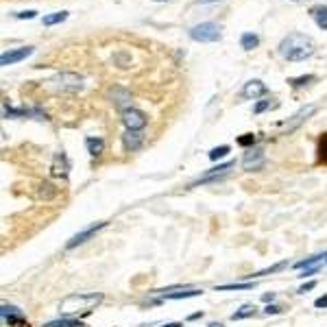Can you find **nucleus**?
I'll return each mask as SVG.
<instances>
[{"label": "nucleus", "mask_w": 327, "mask_h": 327, "mask_svg": "<svg viewBox=\"0 0 327 327\" xmlns=\"http://www.w3.org/2000/svg\"><path fill=\"white\" fill-rule=\"evenodd\" d=\"M201 2H216V0H201Z\"/></svg>", "instance_id": "4c0bfd02"}, {"label": "nucleus", "mask_w": 327, "mask_h": 327, "mask_svg": "<svg viewBox=\"0 0 327 327\" xmlns=\"http://www.w3.org/2000/svg\"><path fill=\"white\" fill-rule=\"evenodd\" d=\"M107 98H109L116 107H124L131 100V94H129V90H124V87H114V90L107 94Z\"/></svg>", "instance_id": "f8f14e48"}, {"label": "nucleus", "mask_w": 327, "mask_h": 327, "mask_svg": "<svg viewBox=\"0 0 327 327\" xmlns=\"http://www.w3.org/2000/svg\"><path fill=\"white\" fill-rule=\"evenodd\" d=\"M37 15V11H22V13H17V17H20V20H24V17H28V20H31V17H35Z\"/></svg>", "instance_id": "2f4dec72"}, {"label": "nucleus", "mask_w": 327, "mask_h": 327, "mask_svg": "<svg viewBox=\"0 0 327 327\" xmlns=\"http://www.w3.org/2000/svg\"><path fill=\"white\" fill-rule=\"evenodd\" d=\"M55 194H57V188L52 186V183H41L39 190H37V196L39 199H44V201H50Z\"/></svg>", "instance_id": "412c9836"}, {"label": "nucleus", "mask_w": 327, "mask_h": 327, "mask_svg": "<svg viewBox=\"0 0 327 327\" xmlns=\"http://www.w3.org/2000/svg\"><path fill=\"white\" fill-rule=\"evenodd\" d=\"M325 262H327V260H325Z\"/></svg>", "instance_id": "ea45409f"}, {"label": "nucleus", "mask_w": 327, "mask_h": 327, "mask_svg": "<svg viewBox=\"0 0 327 327\" xmlns=\"http://www.w3.org/2000/svg\"><path fill=\"white\" fill-rule=\"evenodd\" d=\"M68 170H70V162H68V157H65V153H57L55 159H52L50 172L55 177H65L68 175Z\"/></svg>", "instance_id": "9d476101"}, {"label": "nucleus", "mask_w": 327, "mask_h": 327, "mask_svg": "<svg viewBox=\"0 0 327 327\" xmlns=\"http://www.w3.org/2000/svg\"><path fill=\"white\" fill-rule=\"evenodd\" d=\"M314 111H317V107H314V105L306 107V109H301V111H297V114L293 116V120H290V122H286V129H288V131L297 129V127H299V124H301L303 120H308V116H312Z\"/></svg>", "instance_id": "ddd939ff"}, {"label": "nucleus", "mask_w": 327, "mask_h": 327, "mask_svg": "<svg viewBox=\"0 0 327 327\" xmlns=\"http://www.w3.org/2000/svg\"><path fill=\"white\" fill-rule=\"evenodd\" d=\"M314 79H317L314 74H308V76H299V79H290L288 83H290L293 87H301V85H306V83H310V81H314Z\"/></svg>", "instance_id": "cd10ccee"}, {"label": "nucleus", "mask_w": 327, "mask_h": 327, "mask_svg": "<svg viewBox=\"0 0 327 327\" xmlns=\"http://www.w3.org/2000/svg\"><path fill=\"white\" fill-rule=\"evenodd\" d=\"M162 327H181V323H168V325H162Z\"/></svg>", "instance_id": "c9c22d12"}, {"label": "nucleus", "mask_w": 327, "mask_h": 327, "mask_svg": "<svg viewBox=\"0 0 327 327\" xmlns=\"http://www.w3.org/2000/svg\"><path fill=\"white\" fill-rule=\"evenodd\" d=\"M323 258H327V253H319V255H312V258H306V260L297 262L295 269H310V266H317Z\"/></svg>", "instance_id": "6ab92c4d"}, {"label": "nucleus", "mask_w": 327, "mask_h": 327, "mask_svg": "<svg viewBox=\"0 0 327 327\" xmlns=\"http://www.w3.org/2000/svg\"><path fill=\"white\" fill-rule=\"evenodd\" d=\"M68 17V11H57V13H50V15H44V24L46 26H52L57 22H63Z\"/></svg>", "instance_id": "b1692460"}, {"label": "nucleus", "mask_w": 327, "mask_h": 327, "mask_svg": "<svg viewBox=\"0 0 327 327\" xmlns=\"http://www.w3.org/2000/svg\"><path fill=\"white\" fill-rule=\"evenodd\" d=\"M190 37L194 41H216L221 39V26L216 22H201L190 28Z\"/></svg>", "instance_id": "7ed1b4c3"}, {"label": "nucleus", "mask_w": 327, "mask_h": 327, "mask_svg": "<svg viewBox=\"0 0 327 327\" xmlns=\"http://www.w3.org/2000/svg\"><path fill=\"white\" fill-rule=\"evenodd\" d=\"M310 15L314 17V22H317L319 28L327 31V7H323V4H319V7H312L310 9Z\"/></svg>", "instance_id": "2eb2a0df"}, {"label": "nucleus", "mask_w": 327, "mask_h": 327, "mask_svg": "<svg viewBox=\"0 0 327 327\" xmlns=\"http://www.w3.org/2000/svg\"><path fill=\"white\" fill-rule=\"evenodd\" d=\"M319 159L323 164H327V133H323L319 140Z\"/></svg>", "instance_id": "393cba45"}, {"label": "nucleus", "mask_w": 327, "mask_h": 327, "mask_svg": "<svg viewBox=\"0 0 327 327\" xmlns=\"http://www.w3.org/2000/svg\"><path fill=\"white\" fill-rule=\"evenodd\" d=\"M44 327H83V325H81V321H74V319H59V321L46 323Z\"/></svg>", "instance_id": "4be33fe9"}, {"label": "nucleus", "mask_w": 327, "mask_h": 327, "mask_svg": "<svg viewBox=\"0 0 327 327\" xmlns=\"http://www.w3.org/2000/svg\"><path fill=\"white\" fill-rule=\"evenodd\" d=\"M50 83H52V87H57V90H61V92H76L83 87V79L74 72H61Z\"/></svg>", "instance_id": "20e7f679"}, {"label": "nucleus", "mask_w": 327, "mask_h": 327, "mask_svg": "<svg viewBox=\"0 0 327 327\" xmlns=\"http://www.w3.org/2000/svg\"><path fill=\"white\" fill-rule=\"evenodd\" d=\"M253 284H227V286H218L216 290H251Z\"/></svg>", "instance_id": "bb28decb"}, {"label": "nucleus", "mask_w": 327, "mask_h": 327, "mask_svg": "<svg viewBox=\"0 0 327 327\" xmlns=\"http://www.w3.org/2000/svg\"><path fill=\"white\" fill-rule=\"evenodd\" d=\"M142 133L140 131H131L127 129L124 131V135H122V142H124V148H129V151H138V148L142 146Z\"/></svg>", "instance_id": "9b49d317"}, {"label": "nucleus", "mask_w": 327, "mask_h": 327, "mask_svg": "<svg viewBox=\"0 0 327 327\" xmlns=\"http://www.w3.org/2000/svg\"><path fill=\"white\" fill-rule=\"evenodd\" d=\"M33 52L31 46H24V48H15V50H9V52H2L0 55V65H11V63H17L22 59H26L28 55Z\"/></svg>", "instance_id": "6e6552de"}, {"label": "nucleus", "mask_w": 327, "mask_h": 327, "mask_svg": "<svg viewBox=\"0 0 327 327\" xmlns=\"http://www.w3.org/2000/svg\"><path fill=\"white\" fill-rule=\"evenodd\" d=\"M264 166V151L262 148H249L242 157V168L253 172V170H260Z\"/></svg>", "instance_id": "423d86ee"}, {"label": "nucleus", "mask_w": 327, "mask_h": 327, "mask_svg": "<svg viewBox=\"0 0 327 327\" xmlns=\"http://www.w3.org/2000/svg\"><path fill=\"white\" fill-rule=\"evenodd\" d=\"M269 107H271V100H260V103L258 105H255V114H262V111H266V109H269Z\"/></svg>", "instance_id": "c756f323"}, {"label": "nucleus", "mask_w": 327, "mask_h": 327, "mask_svg": "<svg viewBox=\"0 0 327 327\" xmlns=\"http://www.w3.org/2000/svg\"><path fill=\"white\" fill-rule=\"evenodd\" d=\"M242 94L249 98H255V96H262V94H266V85L262 81H249L245 87H242Z\"/></svg>", "instance_id": "4468645a"}, {"label": "nucleus", "mask_w": 327, "mask_h": 327, "mask_svg": "<svg viewBox=\"0 0 327 327\" xmlns=\"http://www.w3.org/2000/svg\"><path fill=\"white\" fill-rule=\"evenodd\" d=\"M314 286H317V282H308V284H303V286L299 288V293L303 295V293H306V290H312Z\"/></svg>", "instance_id": "72a5a7b5"}, {"label": "nucleus", "mask_w": 327, "mask_h": 327, "mask_svg": "<svg viewBox=\"0 0 327 327\" xmlns=\"http://www.w3.org/2000/svg\"><path fill=\"white\" fill-rule=\"evenodd\" d=\"M103 301V295L98 293H90V295H70L65 297L59 306L61 314H72V312H79V310H90L92 306Z\"/></svg>", "instance_id": "f03ea898"}, {"label": "nucleus", "mask_w": 327, "mask_h": 327, "mask_svg": "<svg viewBox=\"0 0 327 327\" xmlns=\"http://www.w3.org/2000/svg\"><path fill=\"white\" fill-rule=\"evenodd\" d=\"M262 299H264L266 303H271L273 299H275V293H271V295H264V297H262Z\"/></svg>", "instance_id": "f704fd0d"}, {"label": "nucleus", "mask_w": 327, "mask_h": 327, "mask_svg": "<svg viewBox=\"0 0 327 327\" xmlns=\"http://www.w3.org/2000/svg\"><path fill=\"white\" fill-rule=\"evenodd\" d=\"M105 225H107V223H103V221H100V223H94V225H90V227H87V229L79 231V234H76V236H72V238H70L68 242H65V249H74V247L83 245V242H87V240H90V238H92L94 234H96V231H100V229H103Z\"/></svg>", "instance_id": "0eeeda50"}, {"label": "nucleus", "mask_w": 327, "mask_h": 327, "mask_svg": "<svg viewBox=\"0 0 327 327\" xmlns=\"http://www.w3.org/2000/svg\"><path fill=\"white\" fill-rule=\"evenodd\" d=\"M229 153V146H216V148H212L210 151V159L212 162H216V159H221V157H225Z\"/></svg>", "instance_id": "a878e982"}, {"label": "nucleus", "mask_w": 327, "mask_h": 327, "mask_svg": "<svg viewBox=\"0 0 327 327\" xmlns=\"http://www.w3.org/2000/svg\"><path fill=\"white\" fill-rule=\"evenodd\" d=\"M255 312H258V308H255L253 303H247V306H242L240 310H236L234 314H231V321H242V319L255 317Z\"/></svg>", "instance_id": "a211bd4d"}, {"label": "nucleus", "mask_w": 327, "mask_h": 327, "mask_svg": "<svg viewBox=\"0 0 327 327\" xmlns=\"http://www.w3.org/2000/svg\"><path fill=\"white\" fill-rule=\"evenodd\" d=\"M85 146H87V153H90L92 157H98L100 153H103V148H105V142L100 138H87Z\"/></svg>", "instance_id": "f3484780"}, {"label": "nucleus", "mask_w": 327, "mask_h": 327, "mask_svg": "<svg viewBox=\"0 0 327 327\" xmlns=\"http://www.w3.org/2000/svg\"><path fill=\"white\" fill-rule=\"evenodd\" d=\"M122 122H124V127L131 131H142L146 127V116L142 114L140 109L127 107V109H122Z\"/></svg>", "instance_id": "39448f33"}, {"label": "nucleus", "mask_w": 327, "mask_h": 327, "mask_svg": "<svg viewBox=\"0 0 327 327\" xmlns=\"http://www.w3.org/2000/svg\"><path fill=\"white\" fill-rule=\"evenodd\" d=\"M207 327H223V325H221V323H210Z\"/></svg>", "instance_id": "e433bc0d"}, {"label": "nucleus", "mask_w": 327, "mask_h": 327, "mask_svg": "<svg viewBox=\"0 0 327 327\" xmlns=\"http://www.w3.org/2000/svg\"><path fill=\"white\" fill-rule=\"evenodd\" d=\"M240 44H242V48L245 50H251L260 44V39H258V35H253V33H245L242 35V39H240Z\"/></svg>", "instance_id": "5701e85b"}, {"label": "nucleus", "mask_w": 327, "mask_h": 327, "mask_svg": "<svg viewBox=\"0 0 327 327\" xmlns=\"http://www.w3.org/2000/svg\"><path fill=\"white\" fill-rule=\"evenodd\" d=\"M155 2H164V0H155Z\"/></svg>", "instance_id": "58836bf2"}, {"label": "nucleus", "mask_w": 327, "mask_h": 327, "mask_svg": "<svg viewBox=\"0 0 327 327\" xmlns=\"http://www.w3.org/2000/svg\"><path fill=\"white\" fill-rule=\"evenodd\" d=\"M159 293H164L162 297L164 299H188V297H199V295H203V290H196V288H192V290H179V293H166V290H159Z\"/></svg>", "instance_id": "dca6fc26"}, {"label": "nucleus", "mask_w": 327, "mask_h": 327, "mask_svg": "<svg viewBox=\"0 0 327 327\" xmlns=\"http://www.w3.org/2000/svg\"><path fill=\"white\" fill-rule=\"evenodd\" d=\"M314 306H317V308H327V295L325 297H319V299L314 301Z\"/></svg>", "instance_id": "473e14b6"}, {"label": "nucleus", "mask_w": 327, "mask_h": 327, "mask_svg": "<svg viewBox=\"0 0 327 327\" xmlns=\"http://www.w3.org/2000/svg\"><path fill=\"white\" fill-rule=\"evenodd\" d=\"M234 166H236L234 162H227V164H221V166H216V168H210V170H207L205 175L201 177V179L196 181V183H205V181H212V179H216V177H225V175H227V172H229L231 168H234ZM196 183H192V186H196Z\"/></svg>", "instance_id": "1a4fd4ad"}, {"label": "nucleus", "mask_w": 327, "mask_h": 327, "mask_svg": "<svg viewBox=\"0 0 327 327\" xmlns=\"http://www.w3.org/2000/svg\"><path fill=\"white\" fill-rule=\"evenodd\" d=\"M279 312H282V308L279 306H266V310H264V314H269V317L271 314H279Z\"/></svg>", "instance_id": "7c9ffc66"}, {"label": "nucleus", "mask_w": 327, "mask_h": 327, "mask_svg": "<svg viewBox=\"0 0 327 327\" xmlns=\"http://www.w3.org/2000/svg\"><path fill=\"white\" fill-rule=\"evenodd\" d=\"M314 50H317L314 39L310 35H303V33H290L279 44V55L288 59V61H303V59L312 57Z\"/></svg>", "instance_id": "f257e3e1"}, {"label": "nucleus", "mask_w": 327, "mask_h": 327, "mask_svg": "<svg viewBox=\"0 0 327 327\" xmlns=\"http://www.w3.org/2000/svg\"><path fill=\"white\" fill-rule=\"evenodd\" d=\"M2 321H13V319H22V312L17 310L15 306H7V303H2Z\"/></svg>", "instance_id": "aec40b11"}, {"label": "nucleus", "mask_w": 327, "mask_h": 327, "mask_svg": "<svg viewBox=\"0 0 327 327\" xmlns=\"http://www.w3.org/2000/svg\"><path fill=\"white\" fill-rule=\"evenodd\" d=\"M238 144H240V146H249V144H255V135H251V133L242 135V138L238 140Z\"/></svg>", "instance_id": "c85d7f7f"}]
</instances>
